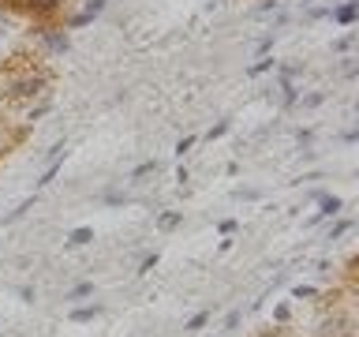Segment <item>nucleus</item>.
<instances>
[{"label":"nucleus","instance_id":"nucleus-1","mask_svg":"<svg viewBox=\"0 0 359 337\" xmlns=\"http://www.w3.org/2000/svg\"><path fill=\"white\" fill-rule=\"evenodd\" d=\"M45 83H49V79H45L41 72H38V75L30 72V75H22V79H11V86H8V90H11L15 98H38L41 90H45Z\"/></svg>","mask_w":359,"mask_h":337},{"label":"nucleus","instance_id":"nucleus-2","mask_svg":"<svg viewBox=\"0 0 359 337\" xmlns=\"http://www.w3.org/2000/svg\"><path fill=\"white\" fill-rule=\"evenodd\" d=\"M318 202H322V210H318V213H314V218H311L307 225H318L322 218H337V213H341V206H344V202H341V199H337V195H322Z\"/></svg>","mask_w":359,"mask_h":337},{"label":"nucleus","instance_id":"nucleus-3","mask_svg":"<svg viewBox=\"0 0 359 337\" xmlns=\"http://www.w3.org/2000/svg\"><path fill=\"white\" fill-rule=\"evenodd\" d=\"M41 41H45V49H53V53H67V49H72V41H67L64 30H41Z\"/></svg>","mask_w":359,"mask_h":337},{"label":"nucleus","instance_id":"nucleus-4","mask_svg":"<svg viewBox=\"0 0 359 337\" xmlns=\"http://www.w3.org/2000/svg\"><path fill=\"white\" fill-rule=\"evenodd\" d=\"M101 11H105V0H90L86 11H79L75 19H67V27H86V22L94 19V15H101Z\"/></svg>","mask_w":359,"mask_h":337},{"label":"nucleus","instance_id":"nucleus-5","mask_svg":"<svg viewBox=\"0 0 359 337\" xmlns=\"http://www.w3.org/2000/svg\"><path fill=\"white\" fill-rule=\"evenodd\" d=\"M101 311H105L101 303H94V308H75L72 315H67V319H72V322H90V319H97Z\"/></svg>","mask_w":359,"mask_h":337},{"label":"nucleus","instance_id":"nucleus-6","mask_svg":"<svg viewBox=\"0 0 359 337\" xmlns=\"http://www.w3.org/2000/svg\"><path fill=\"white\" fill-rule=\"evenodd\" d=\"M180 221H184V213H180V210H168V213H161V218H157V229H161V232H172Z\"/></svg>","mask_w":359,"mask_h":337},{"label":"nucleus","instance_id":"nucleus-7","mask_svg":"<svg viewBox=\"0 0 359 337\" xmlns=\"http://www.w3.org/2000/svg\"><path fill=\"white\" fill-rule=\"evenodd\" d=\"M333 19L341 22V27H352V22H355V4H341L333 11Z\"/></svg>","mask_w":359,"mask_h":337},{"label":"nucleus","instance_id":"nucleus-8","mask_svg":"<svg viewBox=\"0 0 359 337\" xmlns=\"http://www.w3.org/2000/svg\"><path fill=\"white\" fill-rule=\"evenodd\" d=\"M90 240H94V229H86V225H83V229H75L72 236H67V244H72V247H86Z\"/></svg>","mask_w":359,"mask_h":337},{"label":"nucleus","instance_id":"nucleus-9","mask_svg":"<svg viewBox=\"0 0 359 337\" xmlns=\"http://www.w3.org/2000/svg\"><path fill=\"white\" fill-rule=\"evenodd\" d=\"M56 8H60V0H30V11H38V15H49Z\"/></svg>","mask_w":359,"mask_h":337},{"label":"nucleus","instance_id":"nucleus-10","mask_svg":"<svg viewBox=\"0 0 359 337\" xmlns=\"http://www.w3.org/2000/svg\"><path fill=\"white\" fill-rule=\"evenodd\" d=\"M90 292H94V281H83V285H75L64 300H83V296H90Z\"/></svg>","mask_w":359,"mask_h":337},{"label":"nucleus","instance_id":"nucleus-11","mask_svg":"<svg viewBox=\"0 0 359 337\" xmlns=\"http://www.w3.org/2000/svg\"><path fill=\"white\" fill-rule=\"evenodd\" d=\"M206 322H210V311H198V315H195V319H191V322H187V330H191V333H195V330H202V326H206Z\"/></svg>","mask_w":359,"mask_h":337},{"label":"nucleus","instance_id":"nucleus-12","mask_svg":"<svg viewBox=\"0 0 359 337\" xmlns=\"http://www.w3.org/2000/svg\"><path fill=\"white\" fill-rule=\"evenodd\" d=\"M348 229H352V218H344V221H337L333 229H330V240H337V236H344Z\"/></svg>","mask_w":359,"mask_h":337},{"label":"nucleus","instance_id":"nucleus-13","mask_svg":"<svg viewBox=\"0 0 359 337\" xmlns=\"http://www.w3.org/2000/svg\"><path fill=\"white\" fill-rule=\"evenodd\" d=\"M154 266H157V251L142 258V266H139V274H150V270H154Z\"/></svg>","mask_w":359,"mask_h":337},{"label":"nucleus","instance_id":"nucleus-14","mask_svg":"<svg viewBox=\"0 0 359 337\" xmlns=\"http://www.w3.org/2000/svg\"><path fill=\"white\" fill-rule=\"evenodd\" d=\"M311 296H314L311 285H296V300H311Z\"/></svg>","mask_w":359,"mask_h":337},{"label":"nucleus","instance_id":"nucleus-15","mask_svg":"<svg viewBox=\"0 0 359 337\" xmlns=\"http://www.w3.org/2000/svg\"><path fill=\"white\" fill-rule=\"evenodd\" d=\"M224 131H229V120H221V124H217V128H210V139H221V135H224Z\"/></svg>","mask_w":359,"mask_h":337},{"label":"nucleus","instance_id":"nucleus-16","mask_svg":"<svg viewBox=\"0 0 359 337\" xmlns=\"http://www.w3.org/2000/svg\"><path fill=\"white\" fill-rule=\"evenodd\" d=\"M240 319H243V315H240V311H232V315H229V322H224V330H236V326H240Z\"/></svg>","mask_w":359,"mask_h":337},{"label":"nucleus","instance_id":"nucleus-17","mask_svg":"<svg viewBox=\"0 0 359 337\" xmlns=\"http://www.w3.org/2000/svg\"><path fill=\"white\" fill-rule=\"evenodd\" d=\"M19 300H27V303H34V289H30V285H19Z\"/></svg>","mask_w":359,"mask_h":337},{"label":"nucleus","instance_id":"nucleus-18","mask_svg":"<svg viewBox=\"0 0 359 337\" xmlns=\"http://www.w3.org/2000/svg\"><path fill=\"white\" fill-rule=\"evenodd\" d=\"M217 229H221V232H224V236H232V232H236V221H232V218H229V221H221V225H217Z\"/></svg>","mask_w":359,"mask_h":337},{"label":"nucleus","instance_id":"nucleus-19","mask_svg":"<svg viewBox=\"0 0 359 337\" xmlns=\"http://www.w3.org/2000/svg\"><path fill=\"white\" fill-rule=\"evenodd\" d=\"M191 146H195V139H191V135H187V139H184V143H180V146H176V154H187V150H191Z\"/></svg>","mask_w":359,"mask_h":337},{"label":"nucleus","instance_id":"nucleus-20","mask_svg":"<svg viewBox=\"0 0 359 337\" xmlns=\"http://www.w3.org/2000/svg\"><path fill=\"white\" fill-rule=\"evenodd\" d=\"M0 34H8V15H0Z\"/></svg>","mask_w":359,"mask_h":337}]
</instances>
